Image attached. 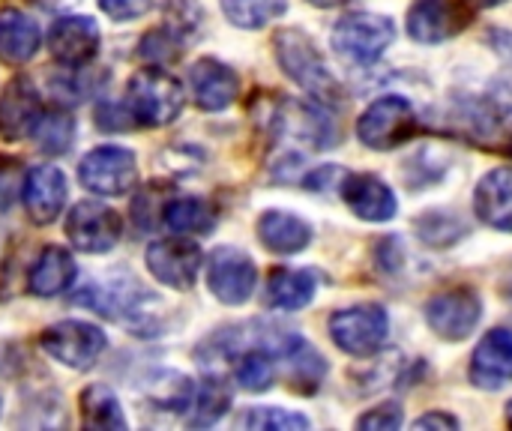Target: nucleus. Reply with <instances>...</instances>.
<instances>
[{"label": "nucleus", "instance_id": "412c9836", "mask_svg": "<svg viewBox=\"0 0 512 431\" xmlns=\"http://www.w3.org/2000/svg\"><path fill=\"white\" fill-rule=\"evenodd\" d=\"M474 210L486 225L512 231V168H495L480 180Z\"/></svg>", "mask_w": 512, "mask_h": 431}, {"label": "nucleus", "instance_id": "f8f14e48", "mask_svg": "<svg viewBox=\"0 0 512 431\" xmlns=\"http://www.w3.org/2000/svg\"><path fill=\"white\" fill-rule=\"evenodd\" d=\"M480 315H483V303L471 288H453V291L435 294L426 303L429 327L447 342L468 339L474 333V327L480 324Z\"/></svg>", "mask_w": 512, "mask_h": 431}, {"label": "nucleus", "instance_id": "393cba45", "mask_svg": "<svg viewBox=\"0 0 512 431\" xmlns=\"http://www.w3.org/2000/svg\"><path fill=\"white\" fill-rule=\"evenodd\" d=\"M81 423H84V429L105 431H123L129 426L117 396L102 384H93L81 393Z\"/></svg>", "mask_w": 512, "mask_h": 431}, {"label": "nucleus", "instance_id": "4468645a", "mask_svg": "<svg viewBox=\"0 0 512 431\" xmlns=\"http://www.w3.org/2000/svg\"><path fill=\"white\" fill-rule=\"evenodd\" d=\"M42 96L27 75H15L0 93V138L24 141L36 132L42 120Z\"/></svg>", "mask_w": 512, "mask_h": 431}, {"label": "nucleus", "instance_id": "4c0bfd02", "mask_svg": "<svg viewBox=\"0 0 512 431\" xmlns=\"http://www.w3.org/2000/svg\"><path fill=\"white\" fill-rule=\"evenodd\" d=\"M507 420H510V423H512V402H510V405H507Z\"/></svg>", "mask_w": 512, "mask_h": 431}, {"label": "nucleus", "instance_id": "f257e3e1", "mask_svg": "<svg viewBox=\"0 0 512 431\" xmlns=\"http://www.w3.org/2000/svg\"><path fill=\"white\" fill-rule=\"evenodd\" d=\"M273 48H276V60L282 66V72L297 81L306 93L318 96L327 105H336L342 96L339 81L333 78V72L327 69V63L321 60L315 42L303 33V30H279L273 36Z\"/></svg>", "mask_w": 512, "mask_h": 431}, {"label": "nucleus", "instance_id": "72a5a7b5", "mask_svg": "<svg viewBox=\"0 0 512 431\" xmlns=\"http://www.w3.org/2000/svg\"><path fill=\"white\" fill-rule=\"evenodd\" d=\"M99 9L114 21H135L150 12V0H96Z\"/></svg>", "mask_w": 512, "mask_h": 431}, {"label": "nucleus", "instance_id": "20e7f679", "mask_svg": "<svg viewBox=\"0 0 512 431\" xmlns=\"http://www.w3.org/2000/svg\"><path fill=\"white\" fill-rule=\"evenodd\" d=\"M393 18L378 12H351L333 27V48L342 60L357 66H372L393 45Z\"/></svg>", "mask_w": 512, "mask_h": 431}, {"label": "nucleus", "instance_id": "0eeeda50", "mask_svg": "<svg viewBox=\"0 0 512 431\" xmlns=\"http://www.w3.org/2000/svg\"><path fill=\"white\" fill-rule=\"evenodd\" d=\"M69 246L84 255H105L111 252L123 237V219L117 210L99 204V201H78L69 207L66 225H63Z\"/></svg>", "mask_w": 512, "mask_h": 431}, {"label": "nucleus", "instance_id": "dca6fc26", "mask_svg": "<svg viewBox=\"0 0 512 431\" xmlns=\"http://www.w3.org/2000/svg\"><path fill=\"white\" fill-rule=\"evenodd\" d=\"M342 201L366 222H387L399 210L393 189L375 174H348L342 180Z\"/></svg>", "mask_w": 512, "mask_h": 431}, {"label": "nucleus", "instance_id": "cd10ccee", "mask_svg": "<svg viewBox=\"0 0 512 431\" xmlns=\"http://www.w3.org/2000/svg\"><path fill=\"white\" fill-rule=\"evenodd\" d=\"M219 6L234 27L258 30L279 18L288 9V0H219Z\"/></svg>", "mask_w": 512, "mask_h": 431}, {"label": "nucleus", "instance_id": "6ab92c4d", "mask_svg": "<svg viewBox=\"0 0 512 431\" xmlns=\"http://www.w3.org/2000/svg\"><path fill=\"white\" fill-rule=\"evenodd\" d=\"M75 276H78V267H75V258L69 255V249L63 246H45L36 261L30 264V273H27V291L33 297H60L66 294L72 285H75Z\"/></svg>", "mask_w": 512, "mask_h": 431}, {"label": "nucleus", "instance_id": "ddd939ff", "mask_svg": "<svg viewBox=\"0 0 512 431\" xmlns=\"http://www.w3.org/2000/svg\"><path fill=\"white\" fill-rule=\"evenodd\" d=\"M66 195H69V183H66V174L60 168L33 165L24 174L21 201H24V213L30 216L33 225H51L57 216H63Z\"/></svg>", "mask_w": 512, "mask_h": 431}, {"label": "nucleus", "instance_id": "4be33fe9", "mask_svg": "<svg viewBox=\"0 0 512 431\" xmlns=\"http://www.w3.org/2000/svg\"><path fill=\"white\" fill-rule=\"evenodd\" d=\"M258 237H261V243L270 252H276V255H294V252H303L309 246L312 228H309V222H303L294 213L267 210L258 219Z\"/></svg>", "mask_w": 512, "mask_h": 431}, {"label": "nucleus", "instance_id": "39448f33", "mask_svg": "<svg viewBox=\"0 0 512 431\" xmlns=\"http://www.w3.org/2000/svg\"><path fill=\"white\" fill-rule=\"evenodd\" d=\"M417 111L405 96L375 99L357 120V135L372 150H393L417 135Z\"/></svg>", "mask_w": 512, "mask_h": 431}, {"label": "nucleus", "instance_id": "6e6552de", "mask_svg": "<svg viewBox=\"0 0 512 431\" xmlns=\"http://www.w3.org/2000/svg\"><path fill=\"white\" fill-rule=\"evenodd\" d=\"M390 333V318L381 306H351L339 309L330 318V336L339 351L351 357H369L375 354Z\"/></svg>", "mask_w": 512, "mask_h": 431}, {"label": "nucleus", "instance_id": "2f4dec72", "mask_svg": "<svg viewBox=\"0 0 512 431\" xmlns=\"http://www.w3.org/2000/svg\"><path fill=\"white\" fill-rule=\"evenodd\" d=\"M198 21H201V9L195 0H171L168 3V18H165V27H171L180 39H186L189 33L198 30Z\"/></svg>", "mask_w": 512, "mask_h": 431}, {"label": "nucleus", "instance_id": "a878e982", "mask_svg": "<svg viewBox=\"0 0 512 431\" xmlns=\"http://www.w3.org/2000/svg\"><path fill=\"white\" fill-rule=\"evenodd\" d=\"M189 426L195 429H207V426H216L225 411L231 408V390L222 378L210 375L201 381V387L195 390L192 396V405H189Z\"/></svg>", "mask_w": 512, "mask_h": 431}, {"label": "nucleus", "instance_id": "5701e85b", "mask_svg": "<svg viewBox=\"0 0 512 431\" xmlns=\"http://www.w3.org/2000/svg\"><path fill=\"white\" fill-rule=\"evenodd\" d=\"M321 285V273L318 270H276L267 282V306L273 309H303L309 306V300L315 297Z\"/></svg>", "mask_w": 512, "mask_h": 431}, {"label": "nucleus", "instance_id": "9d476101", "mask_svg": "<svg viewBox=\"0 0 512 431\" xmlns=\"http://www.w3.org/2000/svg\"><path fill=\"white\" fill-rule=\"evenodd\" d=\"M201 246L195 240H183V237H168V240H156L147 246L144 252V264L150 270V276L174 291H189L201 273Z\"/></svg>", "mask_w": 512, "mask_h": 431}, {"label": "nucleus", "instance_id": "c85d7f7f", "mask_svg": "<svg viewBox=\"0 0 512 431\" xmlns=\"http://www.w3.org/2000/svg\"><path fill=\"white\" fill-rule=\"evenodd\" d=\"M36 147L48 156H60L72 147L75 138V120L69 111L57 108V111H45L39 126H36Z\"/></svg>", "mask_w": 512, "mask_h": 431}, {"label": "nucleus", "instance_id": "f03ea898", "mask_svg": "<svg viewBox=\"0 0 512 431\" xmlns=\"http://www.w3.org/2000/svg\"><path fill=\"white\" fill-rule=\"evenodd\" d=\"M186 102L183 84L162 66L135 72L126 84V105L141 126H168L180 117Z\"/></svg>", "mask_w": 512, "mask_h": 431}, {"label": "nucleus", "instance_id": "c9c22d12", "mask_svg": "<svg viewBox=\"0 0 512 431\" xmlns=\"http://www.w3.org/2000/svg\"><path fill=\"white\" fill-rule=\"evenodd\" d=\"M312 6H324V9H330V6H339V3H345V0H309Z\"/></svg>", "mask_w": 512, "mask_h": 431}, {"label": "nucleus", "instance_id": "b1692460", "mask_svg": "<svg viewBox=\"0 0 512 431\" xmlns=\"http://www.w3.org/2000/svg\"><path fill=\"white\" fill-rule=\"evenodd\" d=\"M162 222L183 237H195V234H207L216 225V213L204 198L195 195H183V198H171L162 207Z\"/></svg>", "mask_w": 512, "mask_h": 431}, {"label": "nucleus", "instance_id": "c756f323", "mask_svg": "<svg viewBox=\"0 0 512 431\" xmlns=\"http://www.w3.org/2000/svg\"><path fill=\"white\" fill-rule=\"evenodd\" d=\"M240 429H258V431H306L309 420L303 414L285 411V408H252L246 411L240 420Z\"/></svg>", "mask_w": 512, "mask_h": 431}, {"label": "nucleus", "instance_id": "1a4fd4ad", "mask_svg": "<svg viewBox=\"0 0 512 431\" xmlns=\"http://www.w3.org/2000/svg\"><path fill=\"white\" fill-rule=\"evenodd\" d=\"M255 261L237 246H219L207 258V288L225 306H243L255 294Z\"/></svg>", "mask_w": 512, "mask_h": 431}, {"label": "nucleus", "instance_id": "bb28decb", "mask_svg": "<svg viewBox=\"0 0 512 431\" xmlns=\"http://www.w3.org/2000/svg\"><path fill=\"white\" fill-rule=\"evenodd\" d=\"M144 396L159 408V411H183L192 405L195 384L180 375V372H159L147 381Z\"/></svg>", "mask_w": 512, "mask_h": 431}, {"label": "nucleus", "instance_id": "7ed1b4c3", "mask_svg": "<svg viewBox=\"0 0 512 431\" xmlns=\"http://www.w3.org/2000/svg\"><path fill=\"white\" fill-rule=\"evenodd\" d=\"M138 159L129 147L102 144L78 162V180L99 198H126L138 186Z\"/></svg>", "mask_w": 512, "mask_h": 431}, {"label": "nucleus", "instance_id": "473e14b6", "mask_svg": "<svg viewBox=\"0 0 512 431\" xmlns=\"http://www.w3.org/2000/svg\"><path fill=\"white\" fill-rule=\"evenodd\" d=\"M402 426V408L399 405H381V408H372L369 414H363L357 420V429L369 431H393Z\"/></svg>", "mask_w": 512, "mask_h": 431}, {"label": "nucleus", "instance_id": "f704fd0d", "mask_svg": "<svg viewBox=\"0 0 512 431\" xmlns=\"http://www.w3.org/2000/svg\"><path fill=\"white\" fill-rule=\"evenodd\" d=\"M414 429H459V420H456V417H450V414H438V411H432V414L420 417V420L414 423Z\"/></svg>", "mask_w": 512, "mask_h": 431}, {"label": "nucleus", "instance_id": "f3484780", "mask_svg": "<svg viewBox=\"0 0 512 431\" xmlns=\"http://www.w3.org/2000/svg\"><path fill=\"white\" fill-rule=\"evenodd\" d=\"M468 21V12L453 0H417L408 12V33L417 42L435 45L456 36Z\"/></svg>", "mask_w": 512, "mask_h": 431}, {"label": "nucleus", "instance_id": "e433bc0d", "mask_svg": "<svg viewBox=\"0 0 512 431\" xmlns=\"http://www.w3.org/2000/svg\"><path fill=\"white\" fill-rule=\"evenodd\" d=\"M471 3H477V6H498V3H504V0H471Z\"/></svg>", "mask_w": 512, "mask_h": 431}, {"label": "nucleus", "instance_id": "423d86ee", "mask_svg": "<svg viewBox=\"0 0 512 431\" xmlns=\"http://www.w3.org/2000/svg\"><path fill=\"white\" fill-rule=\"evenodd\" d=\"M39 345L54 363L84 372L105 354L108 336L90 321H57L42 330Z\"/></svg>", "mask_w": 512, "mask_h": 431}, {"label": "nucleus", "instance_id": "9b49d317", "mask_svg": "<svg viewBox=\"0 0 512 431\" xmlns=\"http://www.w3.org/2000/svg\"><path fill=\"white\" fill-rule=\"evenodd\" d=\"M99 42H102L99 24L90 15H63L51 24L45 36L48 54L66 69H81L93 63L99 54Z\"/></svg>", "mask_w": 512, "mask_h": 431}, {"label": "nucleus", "instance_id": "aec40b11", "mask_svg": "<svg viewBox=\"0 0 512 431\" xmlns=\"http://www.w3.org/2000/svg\"><path fill=\"white\" fill-rule=\"evenodd\" d=\"M42 45L39 24L21 9H0V60L9 66L27 63Z\"/></svg>", "mask_w": 512, "mask_h": 431}, {"label": "nucleus", "instance_id": "7c9ffc66", "mask_svg": "<svg viewBox=\"0 0 512 431\" xmlns=\"http://www.w3.org/2000/svg\"><path fill=\"white\" fill-rule=\"evenodd\" d=\"M180 36L171 30V27H159V30H150L144 39H141V57L162 66V63H171L174 57H180Z\"/></svg>", "mask_w": 512, "mask_h": 431}, {"label": "nucleus", "instance_id": "a211bd4d", "mask_svg": "<svg viewBox=\"0 0 512 431\" xmlns=\"http://www.w3.org/2000/svg\"><path fill=\"white\" fill-rule=\"evenodd\" d=\"M471 381L480 390L512 384V330H492L471 357Z\"/></svg>", "mask_w": 512, "mask_h": 431}, {"label": "nucleus", "instance_id": "2eb2a0df", "mask_svg": "<svg viewBox=\"0 0 512 431\" xmlns=\"http://www.w3.org/2000/svg\"><path fill=\"white\" fill-rule=\"evenodd\" d=\"M189 90L201 111H225L240 93V78L222 60L201 57L189 66Z\"/></svg>", "mask_w": 512, "mask_h": 431}]
</instances>
